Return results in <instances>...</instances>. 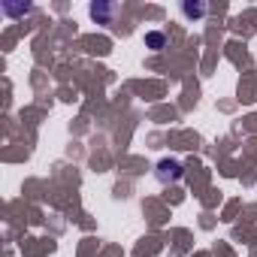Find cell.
<instances>
[{
	"instance_id": "obj_1",
	"label": "cell",
	"mask_w": 257,
	"mask_h": 257,
	"mask_svg": "<svg viewBox=\"0 0 257 257\" xmlns=\"http://www.w3.org/2000/svg\"><path fill=\"white\" fill-rule=\"evenodd\" d=\"M155 176H158V182H161V185H170V182H179V179L185 176V170H182V164H179L176 158H164V161L158 164Z\"/></svg>"
},
{
	"instance_id": "obj_2",
	"label": "cell",
	"mask_w": 257,
	"mask_h": 257,
	"mask_svg": "<svg viewBox=\"0 0 257 257\" xmlns=\"http://www.w3.org/2000/svg\"><path fill=\"white\" fill-rule=\"evenodd\" d=\"M91 16L100 25H109V19L115 16V7H109V4H91Z\"/></svg>"
},
{
	"instance_id": "obj_3",
	"label": "cell",
	"mask_w": 257,
	"mask_h": 257,
	"mask_svg": "<svg viewBox=\"0 0 257 257\" xmlns=\"http://www.w3.org/2000/svg\"><path fill=\"white\" fill-rule=\"evenodd\" d=\"M146 46H149L152 52H161V49L167 46V34H164V31H149V34H146Z\"/></svg>"
},
{
	"instance_id": "obj_5",
	"label": "cell",
	"mask_w": 257,
	"mask_h": 257,
	"mask_svg": "<svg viewBox=\"0 0 257 257\" xmlns=\"http://www.w3.org/2000/svg\"><path fill=\"white\" fill-rule=\"evenodd\" d=\"M31 7H13V4H4V13H10V16H22V13H28Z\"/></svg>"
},
{
	"instance_id": "obj_4",
	"label": "cell",
	"mask_w": 257,
	"mask_h": 257,
	"mask_svg": "<svg viewBox=\"0 0 257 257\" xmlns=\"http://www.w3.org/2000/svg\"><path fill=\"white\" fill-rule=\"evenodd\" d=\"M182 13H185L188 19H200V16L206 13V7H203V4H185V7H182Z\"/></svg>"
}]
</instances>
